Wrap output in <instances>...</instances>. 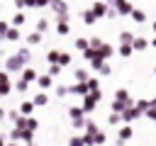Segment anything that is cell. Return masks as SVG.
Instances as JSON below:
<instances>
[{
	"label": "cell",
	"mask_w": 156,
	"mask_h": 146,
	"mask_svg": "<svg viewBox=\"0 0 156 146\" xmlns=\"http://www.w3.org/2000/svg\"><path fill=\"white\" fill-rule=\"evenodd\" d=\"M24 68H27V63H24V61H22V58H20L15 51H12V54L5 58V71H7V73H17V71L22 73Z\"/></svg>",
	"instance_id": "1"
},
{
	"label": "cell",
	"mask_w": 156,
	"mask_h": 146,
	"mask_svg": "<svg viewBox=\"0 0 156 146\" xmlns=\"http://www.w3.org/2000/svg\"><path fill=\"white\" fill-rule=\"evenodd\" d=\"M100 100H102V92H100V90H98V92H88V95L83 97V105H80V107H83V112H85V114H90V112L98 107V102H100Z\"/></svg>",
	"instance_id": "2"
},
{
	"label": "cell",
	"mask_w": 156,
	"mask_h": 146,
	"mask_svg": "<svg viewBox=\"0 0 156 146\" xmlns=\"http://www.w3.org/2000/svg\"><path fill=\"white\" fill-rule=\"evenodd\" d=\"M17 129H22V131H27V134H34V131L39 129V122H37V117H22V119L17 122Z\"/></svg>",
	"instance_id": "3"
},
{
	"label": "cell",
	"mask_w": 156,
	"mask_h": 146,
	"mask_svg": "<svg viewBox=\"0 0 156 146\" xmlns=\"http://www.w3.org/2000/svg\"><path fill=\"white\" fill-rule=\"evenodd\" d=\"M12 90H15V83L10 80V73H7V71H0V95L7 97Z\"/></svg>",
	"instance_id": "4"
},
{
	"label": "cell",
	"mask_w": 156,
	"mask_h": 146,
	"mask_svg": "<svg viewBox=\"0 0 156 146\" xmlns=\"http://www.w3.org/2000/svg\"><path fill=\"white\" fill-rule=\"evenodd\" d=\"M132 136H134V129H132L129 124H122V127H119V134H117V139H115V146H124Z\"/></svg>",
	"instance_id": "5"
},
{
	"label": "cell",
	"mask_w": 156,
	"mask_h": 146,
	"mask_svg": "<svg viewBox=\"0 0 156 146\" xmlns=\"http://www.w3.org/2000/svg\"><path fill=\"white\" fill-rule=\"evenodd\" d=\"M110 5L115 7V12H117V15H124V17H132V12H134V5H132V2L115 0V2H110Z\"/></svg>",
	"instance_id": "6"
},
{
	"label": "cell",
	"mask_w": 156,
	"mask_h": 146,
	"mask_svg": "<svg viewBox=\"0 0 156 146\" xmlns=\"http://www.w3.org/2000/svg\"><path fill=\"white\" fill-rule=\"evenodd\" d=\"M90 66L100 73V75H110L112 73V66H110V61H102V58H93L90 61Z\"/></svg>",
	"instance_id": "7"
},
{
	"label": "cell",
	"mask_w": 156,
	"mask_h": 146,
	"mask_svg": "<svg viewBox=\"0 0 156 146\" xmlns=\"http://www.w3.org/2000/svg\"><path fill=\"white\" fill-rule=\"evenodd\" d=\"M139 117H141V112L136 109V105H132V107H127V109L122 112V122H124V124H129V127H132V122H136Z\"/></svg>",
	"instance_id": "8"
},
{
	"label": "cell",
	"mask_w": 156,
	"mask_h": 146,
	"mask_svg": "<svg viewBox=\"0 0 156 146\" xmlns=\"http://www.w3.org/2000/svg\"><path fill=\"white\" fill-rule=\"evenodd\" d=\"M90 12L100 19V17H107V12H110V2H93L90 5Z\"/></svg>",
	"instance_id": "9"
},
{
	"label": "cell",
	"mask_w": 156,
	"mask_h": 146,
	"mask_svg": "<svg viewBox=\"0 0 156 146\" xmlns=\"http://www.w3.org/2000/svg\"><path fill=\"white\" fill-rule=\"evenodd\" d=\"M37 85H39V90H41V92H49V90L54 88V78H51L49 73H39V80H37Z\"/></svg>",
	"instance_id": "10"
},
{
	"label": "cell",
	"mask_w": 156,
	"mask_h": 146,
	"mask_svg": "<svg viewBox=\"0 0 156 146\" xmlns=\"http://www.w3.org/2000/svg\"><path fill=\"white\" fill-rule=\"evenodd\" d=\"M95 54H98V58H102V61H107V58H110L112 54H117V49H115L112 44H107V41H105V44H102V46H100V49H98Z\"/></svg>",
	"instance_id": "11"
},
{
	"label": "cell",
	"mask_w": 156,
	"mask_h": 146,
	"mask_svg": "<svg viewBox=\"0 0 156 146\" xmlns=\"http://www.w3.org/2000/svg\"><path fill=\"white\" fill-rule=\"evenodd\" d=\"M68 90H71V95H80V97H85L90 90H88V83H73V85H68Z\"/></svg>",
	"instance_id": "12"
},
{
	"label": "cell",
	"mask_w": 156,
	"mask_h": 146,
	"mask_svg": "<svg viewBox=\"0 0 156 146\" xmlns=\"http://www.w3.org/2000/svg\"><path fill=\"white\" fill-rule=\"evenodd\" d=\"M115 100H117V102H124V105H134L132 95H129L124 88H117V90H115Z\"/></svg>",
	"instance_id": "13"
},
{
	"label": "cell",
	"mask_w": 156,
	"mask_h": 146,
	"mask_svg": "<svg viewBox=\"0 0 156 146\" xmlns=\"http://www.w3.org/2000/svg\"><path fill=\"white\" fill-rule=\"evenodd\" d=\"M146 46H151V39H146V36H141V34H136V39H134V44H132V49H134V51H144Z\"/></svg>",
	"instance_id": "14"
},
{
	"label": "cell",
	"mask_w": 156,
	"mask_h": 146,
	"mask_svg": "<svg viewBox=\"0 0 156 146\" xmlns=\"http://www.w3.org/2000/svg\"><path fill=\"white\" fill-rule=\"evenodd\" d=\"M22 80H24V83H37V80H39V73H37L32 66H27V68L22 71Z\"/></svg>",
	"instance_id": "15"
},
{
	"label": "cell",
	"mask_w": 156,
	"mask_h": 146,
	"mask_svg": "<svg viewBox=\"0 0 156 146\" xmlns=\"http://www.w3.org/2000/svg\"><path fill=\"white\" fill-rule=\"evenodd\" d=\"M17 109H20L22 117H32V112H34V102H32V100H22Z\"/></svg>",
	"instance_id": "16"
},
{
	"label": "cell",
	"mask_w": 156,
	"mask_h": 146,
	"mask_svg": "<svg viewBox=\"0 0 156 146\" xmlns=\"http://www.w3.org/2000/svg\"><path fill=\"white\" fill-rule=\"evenodd\" d=\"M41 39H44V34H39V32H29V34L24 36V41H27V49H29V46H37V44H41Z\"/></svg>",
	"instance_id": "17"
},
{
	"label": "cell",
	"mask_w": 156,
	"mask_h": 146,
	"mask_svg": "<svg viewBox=\"0 0 156 146\" xmlns=\"http://www.w3.org/2000/svg\"><path fill=\"white\" fill-rule=\"evenodd\" d=\"M32 102H34V107H46V105H49V92H41V90H39V92L32 97Z\"/></svg>",
	"instance_id": "18"
},
{
	"label": "cell",
	"mask_w": 156,
	"mask_h": 146,
	"mask_svg": "<svg viewBox=\"0 0 156 146\" xmlns=\"http://www.w3.org/2000/svg\"><path fill=\"white\" fill-rule=\"evenodd\" d=\"M58 58H61V49L46 51V63H49V66H58Z\"/></svg>",
	"instance_id": "19"
},
{
	"label": "cell",
	"mask_w": 156,
	"mask_h": 146,
	"mask_svg": "<svg viewBox=\"0 0 156 146\" xmlns=\"http://www.w3.org/2000/svg\"><path fill=\"white\" fill-rule=\"evenodd\" d=\"M73 78H76V83H88L93 75H90L85 68H76V71H73Z\"/></svg>",
	"instance_id": "20"
},
{
	"label": "cell",
	"mask_w": 156,
	"mask_h": 146,
	"mask_svg": "<svg viewBox=\"0 0 156 146\" xmlns=\"http://www.w3.org/2000/svg\"><path fill=\"white\" fill-rule=\"evenodd\" d=\"M134 39H136V34H134V32H127V29H124V32H119V44H129V46H132V44H134Z\"/></svg>",
	"instance_id": "21"
},
{
	"label": "cell",
	"mask_w": 156,
	"mask_h": 146,
	"mask_svg": "<svg viewBox=\"0 0 156 146\" xmlns=\"http://www.w3.org/2000/svg\"><path fill=\"white\" fill-rule=\"evenodd\" d=\"M10 141H12V144L24 141V131H22V129H17V127H12V129H10Z\"/></svg>",
	"instance_id": "22"
},
{
	"label": "cell",
	"mask_w": 156,
	"mask_h": 146,
	"mask_svg": "<svg viewBox=\"0 0 156 146\" xmlns=\"http://www.w3.org/2000/svg\"><path fill=\"white\" fill-rule=\"evenodd\" d=\"M83 114H85V112H83V107H78V105H76V107H68V117H71V122L83 119Z\"/></svg>",
	"instance_id": "23"
},
{
	"label": "cell",
	"mask_w": 156,
	"mask_h": 146,
	"mask_svg": "<svg viewBox=\"0 0 156 146\" xmlns=\"http://www.w3.org/2000/svg\"><path fill=\"white\" fill-rule=\"evenodd\" d=\"M132 19H134L136 24H144V22H146V12H144V10H139V7H134V12H132Z\"/></svg>",
	"instance_id": "24"
},
{
	"label": "cell",
	"mask_w": 156,
	"mask_h": 146,
	"mask_svg": "<svg viewBox=\"0 0 156 146\" xmlns=\"http://www.w3.org/2000/svg\"><path fill=\"white\" fill-rule=\"evenodd\" d=\"M117 54H119L122 58H129V56L134 54V49H132L129 44H119V46H117Z\"/></svg>",
	"instance_id": "25"
},
{
	"label": "cell",
	"mask_w": 156,
	"mask_h": 146,
	"mask_svg": "<svg viewBox=\"0 0 156 146\" xmlns=\"http://www.w3.org/2000/svg\"><path fill=\"white\" fill-rule=\"evenodd\" d=\"M80 19H83L85 24H95V22H98V17H95V15L90 12V7H88V10H83V15H80Z\"/></svg>",
	"instance_id": "26"
},
{
	"label": "cell",
	"mask_w": 156,
	"mask_h": 146,
	"mask_svg": "<svg viewBox=\"0 0 156 146\" xmlns=\"http://www.w3.org/2000/svg\"><path fill=\"white\" fill-rule=\"evenodd\" d=\"M68 32H71V22H58V24H56V34H58V36H66Z\"/></svg>",
	"instance_id": "27"
},
{
	"label": "cell",
	"mask_w": 156,
	"mask_h": 146,
	"mask_svg": "<svg viewBox=\"0 0 156 146\" xmlns=\"http://www.w3.org/2000/svg\"><path fill=\"white\" fill-rule=\"evenodd\" d=\"M22 119V114H20V109H7V122L10 124H15L17 127V122Z\"/></svg>",
	"instance_id": "28"
},
{
	"label": "cell",
	"mask_w": 156,
	"mask_h": 146,
	"mask_svg": "<svg viewBox=\"0 0 156 146\" xmlns=\"http://www.w3.org/2000/svg\"><path fill=\"white\" fill-rule=\"evenodd\" d=\"M24 19H27V15H24V12H17V15L12 17V27H15V29H20V27L24 24Z\"/></svg>",
	"instance_id": "29"
},
{
	"label": "cell",
	"mask_w": 156,
	"mask_h": 146,
	"mask_svg": "<svg viewBox=\"0 0 156 146\" xmlns=\"http://www.w3.org/2000/svg\"><path fill=\"white\" fill-rule=\"evenodd\" d=\"M76 49L85 54V51L90 49V44H88V39H85V36H78V39H76Z\"/></svg>",
	"instance_id": "30"
},
{
	"label": "cell",
	"mask_w": 156,
	"mask_h": 146,
	"mask_svg": "<svg viewBox=\"0 0 156 146\" xmlns=\"http://www.w3.org/2000/svg\"><path fill=\"white\" fill-rule=\"evenodd\" d=\"M15 54H17V56H20V58H22L24 63H29V61H32V51H29L27 46H24V49H17Z\"/></svg>",
	"instance_id": "31"
},
{
	"label": "cell",
	"mask_w": 156,
	"mask_h": 146,
	"mask_svg": "<svg viewBox=\"0 0 156 146\" xmlns=\"http://www.w3.org/2000/svg\"><path fill=\"white\" fill-rule=\"evenodd\" d=\"M71 61H73V56H71L68 51H61V58H58V66H61V68H66V66H71Z\"/></svg>",
	"instance_id": "32"
},
{
	"label": "cell",
	"mask_w": 156,
	"mask_h": 146,
	"mask_svg": "<svg viewBox=\"0 0 156 146\" xmlns=\"http://www.w3.org/2000/svg\"><path fill=\"white\" fill-rule=\"evenodd\" d=\"M46 29H49V19H46V17H41V19L37 22V29H34V32H39V34H46Z\"/></svg>",
	"instance_id": "33"
},
{
	"label": "cell",
	"mask_w": 156,
	"mask_h": 146,
	"mask_svg": "<svg viewBox=\"0 0 156 146\" xmlns=\"http://www.w3.org/2000/svg\"><path fill=\"white\" fill-rule=\"evenodd\" d=\"M20 29H15V27H10V32H7V36H5V41H20Z\"/></svg>",
	"instance_id": "34"
},
{
	"label": "cell",
	"mask_w": 156,
	"mask_h": 146,
	"mask_svg": "<svg viewBox=\"0 0 156 146\" xmlns=\"http://www.w3.org/2000/svg\"><path fill=\"white\" fill-rule=\"evenodd\" d=\"M49 7L56 10V15H58V12H68V5H66V2H49Z\"/></svg>",
	"instance_id": "35"
},
{
	"label": "cell",
	"mask_w": 156,
	"mask_h": 146,
	"mask_svg": "<svg viewBox=\"0 0 156 146\" xmlns=\"http://www.w3.org/2000/svg\"><path fill=\"white\" fill-rule=\"evenodd\" d=\"M119 122H122V114H115V112L107 114V124H110V127H117Z\"/></svg>",
	"instance_id": "36"
},
{
	"label": "cell",
	"mask_w": 156,
	"mask_h": 146,
	"mask_svg": "<svg viewBox=\"0 0 156 146\" xmlns=\"http://www.w3.org/2000/svg\"><path fill=\"white\" fill-rule=\"evenodd\" d=\"M98 131H100V129H98V124H95V122H93V119H90V122H88V127H85V131H83V134H88V136H95V134H98Z\"/></svg>",
	"instance_id": "37"
},
{
	"label": "cell",
	"mask_w": 156,
	"mask_h": 146,
	"mask_svg": "<svg viewBox=\"0 0 156 146\" xmlns=\"http://www.w3.org/2000/svg\"><path fill=\"white\" fill-rule=\"evenodd\" d=\"M88 44H90V49H93V51H98V49H100L105 41H102L100 36H93V39H88Z\"/></svg>",
	"instance_id": "38"
},
{
	"label": "cell",
	"mask_w": 156,
	"mask_h": 146,
	"mask_svg": "<svg viewBox=\"0 0 156 146\" xmlns=\"http://www.w3.org/2000/svg\"><path fill=\"white\" fill-rule=\"evenodd\" d=\"M54 90H56V97H66V95H71V90H68V85H56Z\"/></svg>",
	"instance_id": "39"
},
{
	"label": "cell",
	"mask_w": 156,
	"mask_h": 146,
	"mask_svg": "<svg viewBox=\"0 0 156 146\" xmlns=\"http://www.w3.org/2000/svg\"><path fill=\"white\" fill-rule=\"evenodd\" d=\"M88 90H90V92H98V90H100V80H98V78H90V80H88Z\"/></svg>",
	"instance_id": "40"
},
{
	"label": "cell",
	"mask_w": 156,
	"mask_h": 146,
	"mask_svg": "<svg viewBox=\"0 0 156 146\" xmlns=\"http://www.w3.org/2000/svg\"><path fill=\"white\" fill-rule=\"evenodd\" d=\"M15 90H17V92H27V90H29V83H24V80L20 78V80L15 83Z\"/></svg>",
	"instance_id": "41"
},
{
	"label": "cell",
	"mask_w": 156,
	"mask_h": 146,
	"mask_svg": "<svg viewBox=\"0 0 156 146\" xmlns=\"http://www.w3.org/2000/svg\"><path fill=\"white\" fill-rule=\"evenodd\" d=\"M105 141H107V134H105V131H102V129H100V131H98V134H95V146H102V144H105Z\"/></svg>",
	"instance_id": "42"
},
{
	"label": "cell",
	"mask_w": 156,
	"mask_h": 146,
	"mask_svg": "<svg viewBox=\"0 0 156 146\" xmlns=\"http://www.w3.org/2000/svg\"><path fill=\"white\" fill-rule=\"evenodd\" d=\"M68 146H85L83 134H80V136H71V139H68Z\"/></svg>",
	"instance_id": "43"
},
{
	"label": "cell",
	"mask_w": 156,
	"mask_h": 146,
	"mask_svg": "<svg viewBox=\"0 0 156 146\" xmlns=\"http://www.w3.org/2000/svg\"><path fill=\"white\" fill-rule=\"evenodd\" d=\"M46 73H49L51 78H56V75H61V73H63V68H61V66H49V71H46Z\"/></svg>",
	"instance_id": "44"
},
{
	"label": "cell",
	"mask_w": 156,
	"mask_h": 146,
	"mask_svg": "<svg viewBox=\"0 0 156 146\" xmlns=\"http://www.w3.org/2000/svg\"><path fill=\"white\" fill-rule=\"evenodd\" d=\"M58 22H71V12H58L56 15V24Z\"/></svg>",
	"instance_id": "45"
},
{
	"label": "cell",
	"mask_w": 156,
	"mask_h": 146,
	"mask_svg": "<svg viewBox=\"0 0 156 146\" xmlns=\"http://www.w3.org/2000/svg\"><path fill=\"white\" fill-rule=\"evenodd\" d=\"M144 114H146V117H149V119H154V122H156V105H154V102H151V107H149V109H146V112H144Z\"/></svg>",
	"instance_id": "46"
},
{
	"label": "cell",
	"mask_w": 156,
	"mask_h": 146,
	"mask_svg": "<svg viewBox=\"0 0 156 146\" xmlns=\"http://www.w3.org/2000/svg\"><path fill=\"white\" fill-rule=\"evenodd\" d=\"M2 119H7V109L0 105V122H2Z\"/></svg>",
	"instance_id": "47"
},
{
	"label": "cell",
	"mask_w": 156,
	"mask_h": 146,
	"mask_svg": "<svg viewBox=\"0 0 156 146\" xmlns=\"http://www.w3.org/2000/svg\"><path fill=\"white\" fill-rule=\"evenodd\" d=\"M0 146H7V136L5 134H0Z\"/></svg>",
	"instance_id": "48"
},
{
	"label": "cell",
	"mask_w": 156,
	"mask_h": 146,
	"mask_svg": "<svg viewBox=\"0 0 156 146\" xmlns=\"http://www.w3.org/2000/svg\"><path fill=\"white\" fill-rule=\"evenodd\" d=\"M151 46H154V49H156V36H154V39H151Z\"/></svg>",
	"instance_id": "49"
},
{
	"label": "cell",
	"mask_w": 156,
	"mask_h": 146,
	"mask_svg": "<svg viewBox=\"0 0 156 146\" xmlns=\"http://www.w3.org/2000/svg\"><path fill=\"white\" fill-rule=\"evenodd\" d=\"M151 32H154V34H156V22H154V24H151Z\"/></svg>",
	"instance_id": "50"
},
{
	"label": "cell",
	"mask_w": 156,
	"mask_h": 146,
	"mask_svg": "<svg viewBox=\"0 0 156 146\" xmlns=\"http://www.w3.org/2000/svg\"><path fill=\"white\" fill-rule=\"evenodd\" d=\"M7 146H20V144H12V141H7Z\"/></svg>",
	"instance_id": "51"
},
{
	"label": "cell",
	"mask_w": 156,
	"mask_h": 146,
	"mask_svg": "<svg viewBox=\"0 0 156 146\" xmlns=\"http://www.w3.org/2000/svg\"><path fill=\"white\" fill-rule=\"evenodd\" d=\"M151 102H154V105H156V95H154V100H151Z\"/></svg>",
	"instance_id": "52"
},
{
	"label": "cell",
	"mask_w": 156,
	"mask_h": 146,
	"mask_svg": "<svg viewBox=\"0 0 156 146\" xmlns=\"http://www.w3.org/2000/svg\"><path fill=\"white\" fill-rule=\"evenodd\" d=\"M154 73H156V68H154Z\"/></svg>",
	"instance_id": "53"
},
{
	"label": "cell",
	"mask_w": 156,
	"mask_h": 146,
	"mask_svg": "<svg viewBox=\"0 0 156 146\" xmlns=\"http://www.w3.org/2000/svg\"><path fill=\"white\" fill-rule=\"evenodd\" d=\"M0 100H2V95H0Z\"/></svg>",
	"instance_id": "54"
}]
</instances>
